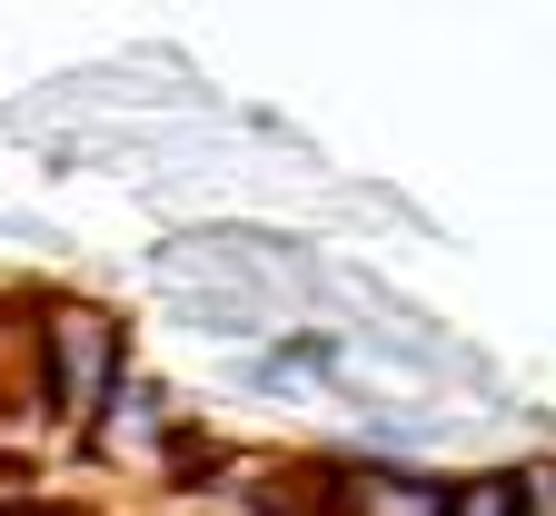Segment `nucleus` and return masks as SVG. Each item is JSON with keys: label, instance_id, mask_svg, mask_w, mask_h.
Here are the masks:
<instances>
[{"label": "nucleus", "instance_id": "f257e3e1", "mask_svg": "<svg viewBox=\"0 0 556 516\" xmlns=\"http://www.w3.org/2000/svg\"><path fill=\"white\" fill-rule=\"evenodd\" d=\"M30 338H40V417L90 437L110 398L129 388V318L110 299H40Z\"/></svg>", "mask_w": 556, "mask_h": 516}, {"label": "nucleus", "instance_id": "f03ea898", "mask_svg": "<svg viewBox=\"0 0 556 516\" xmlns=\"http://www.w3.org/2000/svg\"><path fill=\"white\" fill-rule=\"evenodd\" d=\"M328 516H447V477L388 467V457H338V506Z\"/></svg>", "mask_w": 556, "mask_h": 516}, {"label": "nucleus", "instance_id": "7ed1b4c3", "mask_svg": "<svg viewBox=\"0 0 556 516\" xmlns=\"http://www.w3.org/2000/svg\"><path fill=\"white\" fill-rule=\"evenodd\" d=\"M348 378V338L338 328H318V318H299V328H278L258 357H249V388H338Z\"/></svg>", "mask_w": 556, "mask_h": 516}, {"label": "nucleus", "instance_id": "20e7f679", "mask_svg": "<svg viewBox=\"0 0 556 516\" xmlns=\"http://www.w3.org/2000/svg\"><path fill=\"white\" fill-rule=\"evenodd\" d=\"M507 487H517V516H556V457H527V467H507Z\"/></svg>", "mask_w": 556, "mask_h": 516}]
</instances>
